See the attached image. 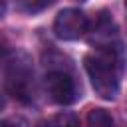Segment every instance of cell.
<instances>
[{"label":"cell","mask_w":127,"mask_h":127,"mask_svg":"<svg viewBox=\"0 0 127 127\" xmlns=\"http://www.w3.org/2000/svg\"><path fill=\"white\" fill-rule=\"evenodd\" d=\"M85 71L101 99H115L121 85V56L117 46L93 48L83 58Z\"/></svg>","instance_id":"6da1fadb"},{"label":"cell","mask_w":127,"mask_h":127,"mask_svg":"<svg viewBox=\"0 0 127 127\" xmlns=\"http://www.w3.org/2000/svg\"><path fill=\"white\" fill-rule=\"evenodd\" d=\"M6 89L8 93L22 101V103H32L36 89H34V73L30 67V62L26 58H20L8 65L6 71Z\"/></svg>","instance_id":"7a4b0ae2"},{"label":"cell","mask_w":127,"mask_h":127,"mask_svg":"<svg viewBox=\"0 0 127 127\" xmlns=\"http://www.w3.org/2000/svg\"><path fill=\"white\" fill-rule=\"evenodd\" d=\"M87 28H89L87 16L77 8H65L54 20V34L65 42L81 38L87 32Z\"/></svg>","instance_id":"3957f363"},{"label":"cell","mask_w":127,"mask_h":127,"mask_svg":"<svg viewBox=\"0 0 127 127\" xmlns=\"http://www.w3.org/2000/svg\"><path fill=\"white\" fill-rule=\"evenodd\" d=\"M46 91L52 97V101L60 105H69L77 99L75 81L64 69H52L46 73Z\"/></svg>","instance_id":"277c9868"},{"label":"cell","mask_w":127,"mask_h":127,"mask_svg":"<svg viewBox=\"0 0 127 127\" xmlns=\"http://www.w3.org/2000/svg\"><path fill=\"white\" fill-rule=\"evenodd\" d=\"M117 36V28L111 20V16L103 10L95 16L93 24H91V44H95V48H103V46H115L111 44V40Z\"/></svg>","instance_id":"5b68a950"},{"label":"cell","mask_w":127,"mask_h":127,"mask_svg":"<svg viewBox=\"0 0 127 127\" xmlns=\"http://www.w3.org/2000/svg\"><path fill=\"white\" fill-rule=\"evenodd\" d=\"M85 123H87V127H113V117L105 109L93 107V109L87 111Z\"/></svg>","instance_id":"8992f818"},{"label":"cell","mask_w":127,"mask_h":127,"mask_svg":"<svg viewBox=\"0 0 127 127\" xmlns=\"http://www.w3.org/2000/svg\"><path fill=\"white\" fill-rule=\"evenodd\" d=\"M18 10L24 14H38L54 4V0H16Z\"/></svg>","instance_id":"52a82bcc"},{"label":"cell","mask_w":127,"mask_h":127,"mask_svg":"<svg viewBox=\"0 0 127 127\" xmlns=\"http://www.w3.org/2000/svg\"><path fill=\"white\" fill-rule=\"evenodd\" d=\"M56 127H79V123L71 113H62L56 117Z\"/></svg>","instance_id":"ba28073f"},{"label":"cell","mask_w":127,"mask_h":127,"mask_svg":"<svg viewBox=\"0 0 127 127\" xmlns=\"http://www.w3.org/2000/svg\"><path fill=\"white\" fill-rule=\"evenodd\" d=\"M4 127H28L24 119H8L4 121Z\"/></svg>","instance_id":"9c48e42d"},{"label":"cell","mask_w":127,"mask_h":127,"mask_svg":"<svg viewBox=\"0 0 127 127\" xmlns=\"http://www.w3.org/2000/svg\"><path fill=\"white\" fill-rule=\"evenodd\" d=\"M4 12H6V4H4V0H0V18L4 16Z\"/></svg>","instance_id":"30bf717a"},{"label":"cell","mask_w":127,"mask_h":127,"mask_svg":"<svg viewBox=\"0 0 127 127\" xmlns=\"http://www.w3.org/2000/svg\"><path fill=\"white\" fill-rule=\"evenodd\" d=\"M4 58H6V48H2V46H0V62H2Z\"/></svg>","instance_id":"8fae6325"},{"label":"cell","mask_w":127,"mask_h":127,"mask_svg":"<svg viewBox=\"0 0 127 127\" xmlns=\"http://www.w3.org/2000/svg\"><path fill=\"white\" fill-rule=\"evenodd\" d=\"M38 127H52L50 123H46V121H42V123H38Z\"/></svg>","instance_id":"7c38bea8"},{"label":"cell","mask_w":127,"mask_h":127,"mask_svg":"<svg viewBox=\"0 0 127 127\" xmlns=\"http://www.w3.org/2000/svg\"><path fill=\"white\" fill-rule=\"evenodd\" d=\"M2 107H4V95L0 93V109H2Z\"/></svg>","instance_id":"4fadbf2b"},{"label":"cell","mask_w":127,"mask_h":127,"mask_svg":"<svg viewBox=\"0 0 127 127\" xmlns=\"http://www.w3.org/2000/svg\"><path fill=\"white\" fill-rule=\"evenodd\" d=\"M0 127H4V121H0Z\"/></svg>","instance_id":"5bb4252c"},{"label":"cell","mask_w":127,"mask_h":127,"mask_svg":"<svg viewBox=\"0 0 127 127\" xmlns=\"http://www.w3.org/2000/svg\"><path fill=\"white\" fill-rule=\"evenodd\" d=\"M125 8H127V0H125Z\"/></svg>","instance_id":"9a60e30c"}]
</instances>
